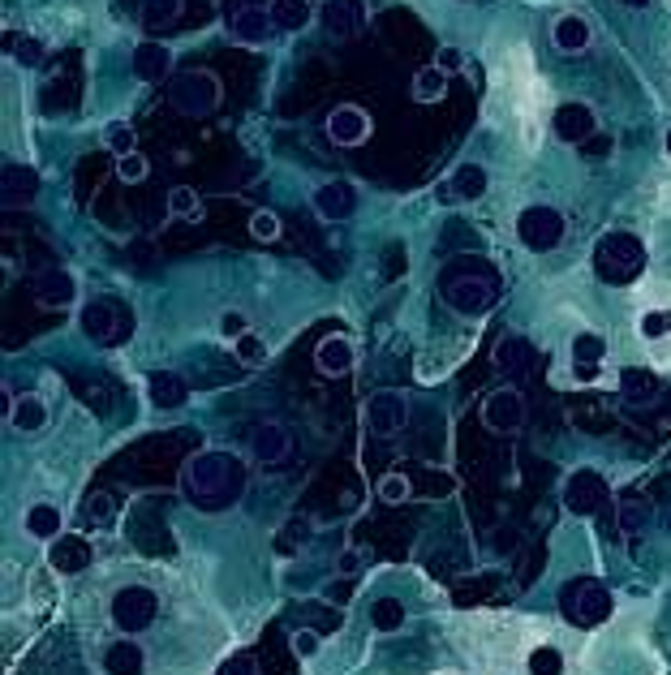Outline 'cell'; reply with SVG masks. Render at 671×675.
I'll return each mask as SVG.
<instances>
[{
	"label": "cell",
	"mask_w": 671,
	"mask_h": 675,
	"mask_svg": "<svg viewBox=\"0 0 671 675\" xmlns=\"http://www.w3.org/2000/svg\"><path fill=\"white\" fill-rule=\"evenodd\" d=\"M108 147L117 151V155H130V151H138V147H134V129L117 125V129H112V134H108Z\"/></svg>",
	"instance_id": "cell-50"
},
{
	"label": "cell",
	"mask_w": 671,
	"mask_h": 675,
	"mask_svg": "<svg viewBox=\"0 0 671 675\" xmlns=\"http://www.w3.org/2000/svg\"><path fill=\"white\" fill-rule=\"evenodd\" d=\"M555 138L560 142H573V147H581V142H590L598 134V121H594V112L585 108V104H560L555 108Z\"/></svg>",
	"instance_id": "cell-16"
},
{
	"label": "cell",
	"mask_w": 671,
	"mask_h": 675,
	"mask_svg": "<svg viewBox=\"0 0 671 675\" xmlns=\"http://www.w3.org/2000/svg\"><path fill=\"white\" fill-rule=\"evenodd\" d=\"M327 138H332L336 147H362L370 138V117L358 104H340V108H332V117H327Z\"/></svg>",
	"instance_id": "cell-15"
},
{
	"label": "cell",
	"mask_w": 671,
	"mask_h": 675,
	"mask_svg": "<svg viewBox=\"0 0 671 675\" xmlns=\"http://www.w3.org/2000/svg\"><path fill=\"white\" fill-rule=\"evenodd\" d=\"M216 675H259V658H254L250 650H237V654L224 658Z\"/></svg>",
	"instance_id": "cell-42"
},
{
	"label": "cell",
	"mask_w": 671,
	"mask_h": 675,
	"mask_svg": "<svg viewBox=\"0 0 671 675\" xmlns=\"http://www.w3.org/2000/svg\"><path fill=\"white\" fill-rule=\"evenodd\" d=\"M353 362H358V353H353V344L345 336H323L319 349H314V366H319V375H349Z\"/></svg>",
	"instance_id": "cell-23"
},
{
	"label": "cell",
	"mask_w": 671,
	"mask_h": 675,
	"mask_svg": "<svg viewBox=\"0 0 671 675\" xmlns=\"http://www.w3.org/2000/svg\"><path fill=\"white\" fill-rule=\"evenodd\" d=\"M302 538H306V525H302V521H289V525H284V534L276 538V551H280V555H293Z\"/></svg>",
	"instance_id": "cell-48"
},
{
	"label": "cell",
	"mask_w": 671,
	"mask_h": 675,
	"mask_svg": "<svg viewBox=\"0 0 671 675\" xmlns=\"http://www.w3.org/2000/svg\"><path fill=\"white\" fill-rule=\"evenodd\" d=\"M181 482H185V495H190L198 508L220 512L246 491V465H241L233 452H198V456H190Z\"/></svg>",
	"instance_id": "cell-1"
},
{
	"label": "cell",
	"mask_w": 671,
	"mask_h": 675,
	"mask_svg": "<svg viewBox=\"0 0 671 675\" xmlns=\"http://www.w3.org/2000/svg\"><path fill=\"white\" fill-rule=\"evenodd\" d=\"M409 495H413V486H409L405 473H383L379 478V499L383 504H405Z\"/></svg>",
	"instance_id": "cell-38"
},
{
	"label": "cell",
	"mask_w": 671,
	"mask_h": 675,
	"mask_svg": "<svg viewBox=\"0 0 671 675\" xmlns=\"http://www.w3.org/2000/svg\"><path fill=\"white\" fill-rule=\"evenodd\" d=\"M147 396L155 409H181L185 400H190V387H185V379L173 375V370H155L147 379Z\"/></svg>",
	"instance_id": "cell-26"
},
{
	"label": "cell",
	"mask_w": 671,
	"mask_h": 675,
	"mask_svg": "<svg viewBox=\"0 0 671 675\" xmlns=\"http://www.w3.org/2000/svg\"><path fill=\"white\" fill-rule=\"evenodd\" d=\"M168 104L185 117H207V112L220 108V78L207 74V69H177L168 78Z\"/></svg>",
	"instance_id": "cell-5"
},
{
	"label": "cell",
	"mask_w": 671,
	"mask_h": 675,
	"mask_svg": "<svg viewBox=\"0 0 671 675\" xmlns=\"http://www.w3.org/2000/svg\"><path fill=\"white\" fill-rule=\"evenodd\" d=\"M659 375L654 370H641V366H628L620 370V396L628 400V405H654L659 400Z\"/></svg>",
	"instance_id": "cell-25"
},
{
	"label": "cell",
	"mask_w": 671,
	"mask_h": 675,
	"mask_svg": "<svg viewBox=\"0 0 671 675\" xmlns=\"http://www.w3.org/2000/svg\"><path fill=\"white\" fill-rule=\"evenodd\" d=\"M370 624H375V633H401L405 628V602L392 598V594L375 598L370 602Z\"/></svg>",
	"instance_id": "cell-31"
},
{
	"label": "cell",
	"mask_w": 671,
	"mask_h": 675,
	"mask_svg": "<svg viewBox=\"0 0 671 675\" xmlns=\"http://www.w3.org/2000/svg\"><path fill=\"white\" fill-rule=\"evenodd\" d=\"M78 327L91 344H121L134 332V319L125 310H117L112 301H87L78 314Z\"/></svg>",
	"instance_id": "cell-7"
},
{
	"label": "cell",
	"mask_w": 671,
	"mask_h": 675,
	"mask_svg": "<svg viewBox=\"0 0 671 675\" xmlns=\"http://www.w3.org/2000/svg\"><path fill=\"white\" fill-rule=\"evenodd\" d=\"M314 207H319L323 220L340 224V220H349V215L358 211V190H353L349 181H327L323 190L314 194Z\"/></svg>",
	"instance_id": "cell-21"
},
{
	"label": "cell",
	"mask_w": 671,
	"mask_h": 675,
	"mask_svg": "<svg viewBox=\"0 0 671 675\" xmlns=\"http://www.w3.org/2000/svg\"><path fill=\"white\" fill-rule=\"evenodd\" d=\"M637 332L646 336V340L671 336V310H646V314H641V323H637Z\"/></svg>",
	"instance_id": "cell-39"
},
{
	"label": "cell",
	"mask_w": 671,
	"mask_h": 675,
	"mask_svg": "<svg viewBox=\"0 0 671 675\" xmlns=\"http://www.w3.org/2000/svg\"><path fill=\"white\" fill-rule=\"evenodd\" d=\"M611 607H616V598H611V590L598 577H573L560 590V615L577 628L603 624L611 615Z\"/></svg>",
	"instance_id": "cell-3"
},
{
	"label": "cell",
	"mask_w": 671,
	"mask_h": 675,
	"mask_svg": "<svg viewBox=\"0 0 671 675\" xmlns=\"http://www.w3.org/2000/svg\"><path fill=\"white\" fill-rule=\"evenodd\" d=\"M319 18H323V31H327V35L349 39V35H358V31H362L366 9H362V0H323Z\"/></svg>",
	"instance_id": "cell-19"
},
{
	"label": "cell",
	"mask_w": 671,
	"mask_h": 675,
	"mask_svg": "<svg viewBox=\"0 0 671 675\" xmlns=\"http://www.w3.org/2000/svg\"><path fill=\"white\" fill-rule=\"evenodd\" d=\"M340 568H345V572H358V551H345V559H340Z\"/></svg>",
	"instance_id": "cell-53"
},
{
	"label": "cell",
	"mask_w": 671,
	"mask_h": 675,
	"mask_svg": "<svg viewBox=\"0 0 671 675\" xmlns=\"http://www.w3.org/2000/svg\"><path fill=\"white\" fill-rule=\"evenodd\" d=\"M134 78H142V82H168V78H173V52H168L164 43H155V39L138 43V48H134Z\"/></svg>",
	"instance_id": "cell-22"
},
{
	"label": "cell",
	"mask_w": 671,
	"mask_h": 675,
	"mask_svg": "<svg viewBox=\"0 0 671 675\" xmlns=\"http://www.w3.org/2000/svg\"><path fill=\"white\" fill-rule=\"evenodd\" d=\"M108 615L121 633L138 637V633H147V628L155 624V615H160V594L147 590V585H121V590L112 594Z\"/></svg>",
	"instance_id": "cell-6"
},
{
	"label": "cell",
	"mask_w": 671,
	"mask_h": 675,
	"mask_svg": "<svg viewBox=\"0 0 671 675\" xmlns=\"http://www.w3.org/2000/svg\"><path fill=\"white\" fill-rule=\"evenodd\" d=\"M61 508L56 504H31L26 508V534L31 538H44V542H52L56 534H61Z\"/></svg>",
	"instance_id": "cell-32"
},
{
	"label": "cell",
	"mask_w": 671,
	"mask_h": 675,
	"mask_svg": "<svg viewBox=\"0 0 671 675\" xmlns=\"http://www.w3.org/2000/svg\"><path fill=\"white\" fill-rule=\"evenodd\" d=\"M48 564L61 572V577H78V572L91 568V542L82 534H56L48 542Z\"/></svg>",
	"instance_id": "cell-14"
},
{
	"label": "cell",
	"mask_w": 671,
	"mask_h": 675,
	"mask_svg": "<svg viewBox=\"0 0 671 675\" xmlns=\"http://www.w3.org/2000/svg\"><path fill=\"white\" fill-rule=\"evenodd\" d=\"M228 35L237 43H263L271 31H276V18H271V5H254V9H237L224 18Z\"/></svg>",
	"instance_id": "cell-18"
},
{
	"label": "cell",
	"mask_w": 671,
	"mask_h": 675,
	"mask_svg": "<svg viewBox=\"0 0 671 675\" xmlns=\"http://www.w3.org/2000/svg\"><path fill=\"white\" fill-rule=\"evenodd\" d=\"M444 301H448L456 314H469V319H478V314H487L495 301H499V280L491 276L487 267L452 271V276L444 280Z\"/></svg>",
	"instance_id": "cell-4"
},
{
	"label": "cell",
	"mask_w": 671,
	"mask_h": 675,
	"mask_svg": "<svg viewBox=\"0 0 671 675\" xmlns=\"http://www.w3.org/2000/svg\"><path fill=\"white\" fill-rule=\"evenodd\" d=\"M487 185H491L487 168H482V164H461V168L452 172L448 190H452V198H461V203H478V198L487 194Z\"/></svg>",
	"instance_id": "cell-29"
},
{
	"label": "cell",
	"mask_w": 671,
	"mask_h": 675,
	"mask_svg": "<svg viewBox=\"0 0 671 675\" xmlns=\"http://www.w3.org/2000/svg\"><path fill=\"white\" fill-rule=\"evenodd\" d=\"M616 525L624 529V534H641V529L650 525V504L637 495H624L616 504Z\"/></svg>",
	"instance_id": "cell-35"
},
{
	"label": "cell",
	"mask_w": 671,
	"mask_h": 675,
	"mask_svg": "<svg viewBox=\"0 0 671 675\" xmlns=\"http://www.w3.org/2000/svg\"><path fill=\"white\" fill-rule=\"evenodd\" d=\"M319 650H323V637L314 633V628H297V633H293V654L297 658H314Z\"/></svg>",
	"instance_id": "cell-46"
},
{
	"label": "cell",
	"mask_w": 671,
	"mask_h": 675,
	"mask_svg": "<svg viewBox=\"0 0 671 675\" xmlns=\"http://www.w3.org/2000/svg\"><path fill=\"white\" fill-rule=\"evenodd\" d=\"M620 5H628V9H646L650 0H620Z\"/></svg>",
	"instance_id": "cell-54"
},
{
	"label": "cell",
	"mask_w": 671,
	"mask_h": 675,
	"mask_svg": "<svg viewBox=\"0 0 671 675\" xmlns=\"http://www.w3.org/2000/svg\"><path fill=\"white\" fill-rule=\"evenodd\" d=\"M246 332H250V323H246V314H241V310H224V314H220V336H224L228 344H237Z\"/></svg>",
	"instance_id": "cell-45"
},
{
	"label": "cell",
	"mask_w": 671,
	"mask_h": 675,
	"mask_svg": "<svg viewBox=\"0 0 671 675\" xmlns=\"http://www.w3.org/2000/svg\"><path fill=\"white\" fill-rule=\"evenodd\" d=\"M117 177L121 181H142L147 177V155H138V151H130V155H117Z\"/></svg>",
	"instance_id": "cell-44"
},
{
	"label": "cell",
	"mask_w": 671,
	"mask_h": 675,
	"mask_svg": "<svg viewBox=\"0 0 671 675\" xmlns=\"http://www.w3.org/2000/svg\"><path fill=\"white\" fill-rule=\"evenodd\" d=\"M250 237H254V241H276V237H280V215H276V211H254Z\"/></svg>",
	"instance_id": "cell-41"
},
{
	"label": "cell",
	"mask_w": 671,
	"mask_h": 675,
	"mask_svg": "<svg viewBox=\"0 0 671 675\" xmlns=\"http://www.w3.org/2000/svg\"><path fill=\"white\" fill-rule=\"evenodd\" d=\"M530 418V409H525V396L517 387H495V392L482 400V426L495 430V435H517Z\"/></svg>",
	"instance_id": "cell-9"
},
{
	"label": "cell",
	"mask_w": 671,
	"mask_h": 675,
	"mask_svg": "<svg viewBox=\"0 0 671 675\" xmlns=\"http://www.w3.org/2000/svg\"><path fill=\"white\" fill-rule=\"evenodd\" d=\"M104 675H147V650L125 633L104 650Z\"/></svg>",
	"instance_id": "cell-20"
},
{
	"label": "cell",
	"mask_w": 671,
	"mask_h": 675,
	"mask_svg": "<svg viewBox=\"0 0 671 675\" xmlns=\"http://www.w3.org/2000/svg\"><path fill=\"white\" fill-rule=\"evenodd\" d=\"M530 675H564V654L555 645H538L530 654Z\"/></svg>",
	"instance_id": "cell-37"
},
{
	"label": "cell",
	"mask_w": 671,
	"mask_h": 675,
	"mask_svg": "<svg viewBox=\"0 0 671 675\" xmlns=\"http://www.w3.org/2000/svg\"><path fill=\"white\" fill-rule=\"evenodd\" d=\"M607 499H611V491H607V478H603V473L577 469V473H568V478H564V508L573 512V516L603 512Z\"/></svg>",
	"instance_id": "cell-10"
},
{
	"label": "cell",
	"mask_w": 671,
	"mask_h": 675,
	"mask_svg": "<svg viewBox=\"0 0 671 675\" xmlns=\"http://www.w3.org/2000/svg\"><path fill=\"white\" fill-rule=\"evenodd\" d=\"M39 198V172L31 164H5L0 168V207L18 211Z\"/></svg>",
	"instance_id": "cell-13"
},
{
	"label": "cell",
	"mask_w": 671,
	"mask_h": 675,
	"mask_svg": "<svg viewBox=\"0 0 671 675\" xmlns=\"http://www.w3.org/2000/svg\"><path fill=\"white\" fill-rule=\"evenodd\" d=\"M254 5H271V0H220V18H228L237 9H254Z\"/></svg>",
	"instance_id": "cell-52"
},
{
	"label": "cell",
	"mask_w": 671,
	"mask_h": 675,
	"mask_svg": "<svg viewBox=\"0 0 671 675\" xmlns=\"http://www.w3.org/2000/svg\"><path fill=\"white\" fill-rule=\"evenodd\" d=\"M13 56H18V65H26V69L39 65V61H44V39H22Z\"/></svg>",
	"instance_id": "cell-49"
},
{
	"label": "cell",
	"mask_w": 671,
	"mask_h": 675,
	"mask_svg": "<svg viewBox=\"0 0 671 675\" xmlns=\"http://www.w3.org/2000/svg\"><path fill=\"white\" fill-rule=\"evenodd\" d=\"M271 18H276V31H302L310 22V0H271Z\"/></svg>",
	"instance_id": "cell-34"
},
{
	"label": "cell",
	"mask_w": 671,
	"mask_h": 675,
	"mask_svg": "<svg viewBox=\"0 0 671 675\" xmlns=\"http://www.w3.org/2000/svg\"><path fill=\"white\" fill-rule=\"evenodd\" d=\"M439 69H444V74H456V69H465V52L461 48H444L439 52V61H435Z\"/></svg>",
	"instance_id": "cell-51"
},
{
	"label": "cell",
	"mask_w": 671,
	"mask_h": 675,
	"mask_svg": "<svg viewBox=\"0 0 671 675\" xmlns=\"http://www.w3.org/2000/svg\"><path fill=\"white\" fill-rule=\"evenodd\" d=\"M289 452H293V435L284 430L280 422H259L250 430V456H254V465H263V469H276L289 461Z\"/></svg>",
	"instance_id": "cell-12"
},
{
	"label": "cell",
	"mask_w": 671,
	"mask_h": 675,
	"mask_svg": "<svg viewBox=\"0 0 671 675\" xmlns=\"http://www.w3.org/2000/svg\"><path fill=\"white\" fill-rule=\"evenodd\" d=\"M168 215H177V220H190V215H198V194L190 190V185H177V190L168 194Z\"/></svg>",
	"instance_id": "cell-40"
},
{
	"label": "cell",
	"mask_w": 671,
	"mask_h": 675,
	"mask_svg": "<svg viewBox=\"0 0 671 675\" xmlns=\"http://www.w3.org/2000/svg\"><path fill=\"white\" fill-rule=\"evenodd\" d=\"M551 39H555V48L560 52H585L590 48V22L577 18V13H564V18L555 22Z\"/></svg>",
	"instance_id": "cell-30"
},
{
	"label": "cell",
	"mask_w": 671,
	"mask_h": 675,
	"mask_svg": "<svg viewBox=\"0 0 671 675\" xmlns=\"http://www.w3.org/2000/svg\"><path fill=\"white\" fill-rule=\"evenodd\" d=\"M74 297H78V284L65 267H52L35 276V301L44 310H65V306H74Z\"/></svg>",
	"instance_id": "cell-17"
},
{
	"label": "cell",
	"mask_w": 671,
	"mask_h": 675,
	"mask_svg": "<svg viewBox=\"0 0 671 675\" xmlns=\"http://www.w3.org/2000/svg\"><path fill=\"white\" fill-rule=\"evenodd\" d=\"M405 422H409V405H405L401 392H379V396L366 400V426H370V435L375 439L401 435Z\"/></svg>",
	"instance_id": "cell-11"
},
{
	"label": "cell",
	"mask_w": 671,
	"mask_h": 675,
	"mask_svg": "<svg viewBox=\"0 0 671 675\" xmlns=\"http://www.w3.org/2000/svg\"><path fill=\"white\" fill-rule=\"evenodd\" d=\"M517 237L530 250L547 254V250H555L564 241V215L555 211V207H525L517 215Z\"/></svg>",
	"instance_id": "cell-8"
},
{
	"label": "cell",
	"mask_w": 671,
	"mask_h": 675,
	"mask_svg": "<svg viewBox=\"0 0 671 675\" xmlns=\"http://www.w3.org/2000/svg\"><path fill=\"white\" fill-rule=\"evenodd\" d=\"M87 521H112V512H117V504H112V495H104V491H95L91 499H87Z\"/></svg>",
	"instance_id": "cell-47"
},
{
	"label": "cell",
	"mask_w": 671,
	"mask_h": 675,
	"mask_svg": "<svg viewBox=\"0 0 671 675\" xmlns=\"http://www.w3.org/2000/svg\"><path fill=\"white\" fill-rule=\"evenodd\" d=\"M530 362H534V349H530V340L525 336H504L495 344V366L504 370V375L521 379L525 370H530Z\"/></svg>",
	"instance_id": "cell-27"
},
{
	"label": "cell",
	"mask_w": 671,
	"mask_h": 675,
	"mask_svg": "<svg viewBox=\"0 0 671 675\" xmlns=\"http://www.w3.org/2000/svg\"><path fill=\"white\" fill-rule=\"evenodd\" d=\"M603 353H607L603 336L577 332V336H573V375H577L581 383H594V379H598V362H603Z\"/></svg>",
	"instance_id": "cell-24"
},
{
	"label": "cell",
	"mask_w": 671,
	"mask_h": 675,
	"mask_svg": "<svg viewBox=\"0 0 671 675\" xmlns=\"http://www.w3.org/2000/svg\"><path fill=\"white\" fill-rule=\"evenodd\" d=\"M641 267H646V250H641L637 237H628V233L598 237L594 271H598V280L603 284H633L641 276Z\"/></svg>",
	"instance_id": "cell-2"
},
{
	"label": "cell",
	"mask_w": 671,
	"mask_h": 675,
	"mask_svg": "<svg viewBox=\"0 0 671 675\" xmlns=\"http://www.w3.org/2000/svg\"><path fill=\"white\" fill-rule=\"evenodd\" d=\"M177 13H181V0H142V26H147V31L173 26Z\"/></svg>",
	"instance_id": "cell-36"
},
{
	"label": "cell",
	"mask_w": 671,
	"mask_h": 675,
	"mask_svg": "<svg viewBox=\"0 0 671 675\" xmlns=\"http://www.w3.org/2000/svg\"><path fill=\"white\" fill-rule=\"evenodd\" d=\"M667 155H671V129H667Z\"/></svg>",
	"instance_id": "cell-55"
},
{
	"label": "cell",
	"mask_w": 671,
	"mask_h": 675,
	"mask_svg": "<svg viewBox=\"0 0 671 675\" xmlns=\"http://www.w3.org/2000/svg\"><path fill=\"white\" fill-rule=\"evenodd\" d=\"M444 91H448V74H444V69H439V65L418 69V78H413V99H418V104H439Z\"/></svg>",
	"instance_id": "cell-33"
},
{
	"label": "cell",
	"mask_w": 671,
	"mask_h": 675,
	"mask_svg": "<svg viewBox=\"0 0 671 675\" xmlns=\"http://www.w3.org/2000/svg\"><path fill=\"white\" fill-rule=\"evenodd\" d=\"M263 357H267V344L254 336V332H246L237 340V362H246V366H263Z\"/></svg>",
	"instance_id": "cell-43"
},
{
	"label": "cell",
	"mask_w": 671,
	"mask_h": 675,
	"mask_svg": "<svg viewBox=\"0 0 671 675\" xmlns=\"http://www.w3.org/2000/svg\"><path fill=\"white\" fill-rule=\"evenodd\" d=\"M9 426L22 430V435H39V430L48 426V405H44L39 396H31V392L18 396V400L9 405Z\"/></svg>",
	"instance_id": "cell-28"
}]
</instances>
